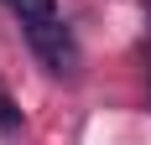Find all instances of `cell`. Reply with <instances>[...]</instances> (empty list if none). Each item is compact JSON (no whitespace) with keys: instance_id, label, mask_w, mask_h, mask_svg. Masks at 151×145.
<instances>
[{"instance_id":"cell-2","label":"cell","mask_w":151,"mask_h":145,"mask_svg":"<svg viewBox=\"0 0 151 145\" xmlns=\"http://www.w3.org/2000/svg\"><path fill=\"white\" fill-rule=\"evenodd\" d=\"M21 21H47V16H58V0H5Z\"/></svg>"},{"instance_id":"cell-1","label":"cell","mask_w":151,"mask_h":145,"mask_svg":"<svg viewBox=\"0 0 151 145\" xmlns=\"http://www.w3.org/2000/svg\"><path fill=\"white\" fill-rule=\"evenodd\" d=\"M21 26H26L31 52L47 62V72H58V78H73L78 72V42H73V31L63 26L58 16H47V21H21Z\"/></svg>"},{"instance_id":"cell-3","label":"cell","mask_w":151,"mask_h":145,"mask_svg":"<svg viewBox=\"0 0 151 145\" xmlns=\"http://www.w3.org/2000/svg\"><path fill=\"white\" fill-rule=\"evenodd\" d=\"M21 124V109H16V99L5 93V83H0V130H16Z\"/></svg>"}]
</instances>
